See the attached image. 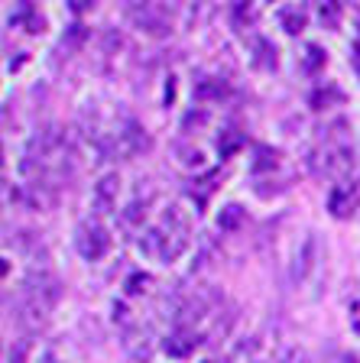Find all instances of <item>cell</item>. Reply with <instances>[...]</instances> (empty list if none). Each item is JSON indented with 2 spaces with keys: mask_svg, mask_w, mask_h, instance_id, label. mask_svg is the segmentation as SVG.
Here are the masks:
<instances>
[{
  "mask_svg": "<svg viewBox=\"0 0 360 363\" xmlns=\"http://www.w3.org/2000/svg\"><path fill=\"white\" fill-rule=\"evenodd\" d=\"M75 247L84 259L94 263V259H101L107 250H111V237H107V230L98 224V220H84L75 234Z\"/></svg>",
  "mask_w": 360,
  "mask_h": 363,
  "instance_id": "1",
  "label": "cell"
},
{
  "mask_svg": "<svg viewBox=\"0 0 360 363\" xmlns=\"http://www.w3.org/2000/svg\"><path fill=\"white\" fill-rule=\"evenodd\" d=\"M26 289H30L36 305H55L62 298V282L49 269H33L26 276Z\"/></svg>",
  "mask_w": 360,
  "mask_h": 363,
  "instance_id": "2",
  "label": "cell"
},
{
  "mask_svg": "<svg viewBox=\"0 0 360 363\" xmlns=\"http://www.w3.org/2000/svg\"><path fill=\"white\" fill-rule=\"evenodd\" d=\"M202 347V334L195 331V328H175L169 337L163 340V350L169 357H188V354H195V350Z\"/></svg>",
  "mask_w": 360,
  "mask_h": 363,
  "instance_id": "3",
  "label": "cell"
},
{
  "mask_svg": "<svg viewBox=\"0 0 360 363\" xmlns=\"http://www.w3.org/2000/svg\"><path fill=\"white\" fill-rule=\"evenodd\" d=\"M150 136H146V130L140 127L136 121H127L124 123V130L117 133V150L127 152V156H136V152H146L150 150Z\"/></svg>",
  "mask_w": 360,
  "mask_h": 363,
  "instance_id": "4",
  "label": "cell"
},
{
  "mask_svg": "<svg viewBox=\"0 0 360 363\" xmlns=\"http://www.w3.org/2000/svg\"><path fill=\"white\" fill-rule=\"evenodd\" d=\"M351 166H354V152H351V146H344V143H338V146H328L324 150V156H322V172L324 175H344V172H351Z\"/></svg>",
  "mask_w": 360,
  "mask_h": 363,
  "instance_id": "5",
  "label": "cell"
},
{
  "mask_svg": "<svg viewBox=\"0 0 360 363\" xmlns=\"http://www.w3.org/2000/svg\"><path fill=\"white\" fill-rule=\"evenodd\" d=\"M360 204V191L351 189V185H334L328 195V211L334 214V218H347V214H354V208Z\"/></svg>",
  "mask_w": 360,
  "mask_h": 363,
  "instance_id": "6",
  "label": "cell"
},
{
  "mask_svg": "<svg viewBox=\"0 0 360 363\" xmlns=\"http://www.w3.org/2000/svg\"><path fill=\"white\" fill-rule=\"evenodd\" d=\"M117 191H120V179H117V172L104 175V179H101L98 185H94V211H101V214L114 211V208H117Z\"/></svg>",
  "mask_w": 360,
  "mask_h": 363,
  "instance_id": "7",
  "label": "cell"
},
{
  "mask_svg": "<svg viewBox=\"0 0 360 363\" xmlns=\"http://www.w3.org/2000/svg\"><path fill=\"white\" fill-rule=\"evenodd\" d=\"M276 45L270 43V39H253V65L260 68V72H276L279 59H276Z\"/></svg>",
  "mask_w": 360,
  "mask_h": 363,
  "instance_id": "8",
  "label": "cell"
},
{
  "mask_svg": "<svg viewBox=\"0 0 360 363\" xmlns=\"http://www.w3.org/2000/svg\"><path fill=\"white\" fill-rule=\"evenodd\" d=\"M30 26V33H43V26H45V20H43V13H39L33 4H23L20 10H13L10 13V26Z\"/></svg>",
  "mask_w": 360,
  "mask_h": 363,
  "instance_id": "9",
  "label": "cell"
},
{
  "mask_svg": "<svg viewBox=\"0 0 360 363\" xmlns=\"http://www.w3.org/2000/svg\"><path fill=\"white\" fill-rule=\"evenodd\" d=\"M305 20H308V16H305V10H302L299 4L279 10V23H283L285 33H302V30H305Z\"/></svg>",
  "mask_w": 360,
  "mask_h": 363,
  "instance_id": "10",
  "label": "cell"
},
{
  "mask_svg": "<svg viewBox=\"0 0 360 363\" xmlns=\"http://www.w3.org/2000/svg\"><path fill=\"white\" fill-rule=\"evenodd\" d=\"M276 162H279V150H273V146H256L250 169H253V172H270V169H276Z\"/></svg>",
  "mask_w": 360,
  "mask_h": 363,
  "instance_id": "11",
  "label": "cell"
},
{
  "mask_svg": "<svg viewBox=\"0 0 360 363\" xmlns=\"http://www.w3.org/2000/svg\"><path fill=\"white\" fill-rule=\"evenodd\" d=\"M218 179H221L218 172H211V175H204L202 182H192L195 189H188V195L195 198L198 208H204V204H208V198H211V191H214V182H218Z\"/></svg>",
  "mask_w": 360,
  "mask_h": 363,
  "instance_id": "12",
  "label": "cell"
},
{
  "mask_svg": "<svg viewBox=\"0 0 360 363\" xmlns=\"http://www.w3.org/2000/svg\"><path fill=\"white\" fill-rule=\"evenodd\" d=\"M331 101H338V104L344 101V91H341L338 84H324V88H318L315 94H312V107H315V111H324Z\"/></svg>",
  "mask_w": 360,
  "mask_h": 363,
  "instance_id": "13",
  "label": "cell"
},
{
  "mask_svg": "<svg viewBox=\"0 0 360 363\" xmlns=\"http://www.w3.org/2000/svg\"><path fill=\"white\" fill-rule=\"evenodd\" d=\"M195 94H198V98H204V101H208V98L218 101V98H224V94H227V84L218 82V78H204V82L195 84Z\"/></svg>",
  "mask_w": 360,
  "mask_h": 363,
  "instance_id": "14",
  "label": "cell"
},
{
  "mask_svg": "<svg viewBox=\"0 0 360 363\" xmlns=\"http://www.w3.org/2000/svg\"><path fill=\"white\" fill-rule=\"evenodd\" d=\"M240 224H244V211H240V204H227V208H221V214H218L221 230H237Z\"/></svg>",
  "mask_w": 360,
  "mask_h": 363,
  "instance_id": "15",
  "label": "cell"
},
{
  "mask_svg": "<svg viewBox=\"0 0 360 363\" xmlns=\"http://www.w3.org/2000/svg\"><path fill=\"white\" fill-rule=\"evenodd\" d=\"M244 146V133H237V130H224V133L218 136V152L221 156H234V152Z\"/></svg>",
  "mask_w": 360,
  "mask_h": 363,
  "instance_id": "16",
  "label": "cell"
},
{
  "mask_svg": "<svg viewBox=\"0 0 360 363\" xmlns=\"http://www.w3.org/2000/svg\"><path fill=\"white\" fill-rule=\"evenodd\" d=\"M322 65H324V49H322V45H305V59H302V68H305L308 75H315Z\"/></svg>",
  "mask_w": 360,
  "mask_h": 363,
  "instance_id": "17",
  "label": "cell"
},
{
  "mask_svg": "<svg viewBox=\"0 0 360 363\" xmlns=\"http://www.w3.org/2000/svg\"><path fill=\"white\" fill-rule=\"evenodd\" d=\"M312 253H315V240H312V237H308L305 240V247H302V263H295V276H305L308 269H312Z\"/></svg>",
  "mask_w": 360,
  "mask_h": 363,
  "instance_id": "18",
  "label": "cell"
},
{
  "mask_svg": "<svg viewBox=\"0 0 360 363\" xmlns=\"http://www.w3.org/2000/svg\"><path fill=\"white\" fill-rule=\"evenodd\" d=\"M150 276H146V272H133V276H130L127 279V295H140V292H146V286H150Z\"/></svg>",
  "mask_w": 360,
  "mask_h": 363,
  "instance_id": "19",
  "label": "cell"
},
{
  "mask_svg": "<svg viewBox=\"0 0 360 363\" xmlns=\"http://www.w3.org/2000/svg\"><path fill=\"white\" fill-rule=\"evenodd\" d=\"M140 220H146V208H140V201H136V204H130L127 211H124V224H127V227H136Z\"/></svg>",
  "mask_w": 360,
  "mask_h": 363,
  "instance_id": "20",
  "label": "cell"
},
{
  "mask_svg": "<svg viewBox=\"0 0 360 363\" xmlns=\"http://www.w3.org/2000/svg\"><path fill=\"white\" fill-rule=\"evenodd\" d=\"M179 156H182V166H195V169L204 166L202 150H182V146H179Z\"/></svg>",
  "mask_w": 360,
  "mask_h": 363,
  "instance_id": "21",
  "label": "cell"
},
{
  "mask_svg": "<svg viewBox=\"0 0 360 363\" xmlns=\"http://www.w3.org/2000/svg\"><path fill=\"white\" fill-rule=\"evenodd\" d=\"M338 20H341V7H338V4H322V23L338 26Z\"/></svg>",
  "mask_w": 360,
  "mask_h": 363,
  "instance_id": "22",
  "label": "cell"
},
{
  "mask_svg": "<svg viewBox=\"0 0 360 363\" xmlns=\"http://www.w3.org/2000/svg\"><path fill=\"white\" fill-rule=\"evenodd\" d=\"M84 36H88V33H84V26H82V23H72V26H68V36L62 39V45H78Z\"/></svg>",
  "mask_w": 360,
  "mask_h": 363,
  "instance_id": "23",
  "label": "cell"
},
{
  "mask_svg": "<svg viewBox=\"0 0 360 363\" xmlns=\"http://www.w3.org/2000/svg\"><path fill=\"white\" fill-rule=\"evenodd\" d=\"M26 350H30V344H26V340H16V347H10V363H23L26 360Z\"/></svg>",
  "mask_w": 360,
  "mask_h": 363,
  "instance_id": "24",
  "label": "cell"
},
{
  "mask_svg": "<svg viewBox=\"0 0 360 363\" xmlns=\"http://www.w3.org/2000/svg\"><path fill=\"white\" fill-rule=\"evenodd\" d=\"M88 7H91L88 0H72V10H75V13H84Z\"/></svg>",
  "mask_w": 360,
  "mask_h": 363,
  "instance_id": "25",
  "label": "cell"
},
{
  "mask_svg": "<svg viewBox=\"0 0 360 363\" xmlns=\"http://www.w3.org/2000/svg\"><path fill=\"white\" fill-rule=\"evenodd\" d=\"M357 308H360V305H357ZM351 328H354V334H360V311H357V315H354V321H351Z\"/></svg>",
  "mask_w": 360,
  "mask_h": 363,
  "instance_id": "26",
  "label": "cell"
},
{
  "mask_svg": "<svg viewBox=\"0 0 360 363\" xmlns=\"http://www.w3.org/2000/svg\"><path fill=\"white\" fill-rule=\"evenodd\" d=\"M354 65H357V72H360V43L354 45Z\"/></svg>",
  "mask_w": 360,
  "mask_h": 363,
  "instance_id": "27",
  "label": "cell"
},
{
  "mask_svg": "<svg viewBox=\"0 0 360 363\" xmlns=\"http://www.w3.org/2000/svg\"><path fill=\"white\" fill-rule=\"evenodd\" d=\"M39 363H59V360H55L53 354H45V357H43V360H39Z\"/></svg>",
  "mask_w": 360,
  "mask_h": 363,
  "instance_id": "28",
  "label": "cell"
},
{
  "mask_svg": "<svg viewBox=\"0 0 360 363\" xmlns=\"http://www.w3.org/2000/svg\"><path fill=\"white\" fill-rule=\"evenodd\" d=\"M202 363H214V360H202Z\"/></svg>",
  "mask_w": 360,
  "mask_h": 363,
  "instance_id": "29",
  "label": "cell"
}]
</instances>
